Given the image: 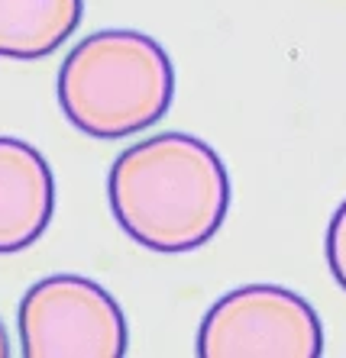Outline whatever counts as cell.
<instances>
[{
	"mask_svg": "<svg viewBox=\"0 0 346 358\" xmlns=\"http://www.w3.org/2000/svg\"><path fill=\"white\" fill-rule=\"evenodd\" d=\"M175 65L136 29H101L78 42L59 68L62 113L91 139H130L169 113Z\"/></svg>",
	"mask_w": 346,
	"mask_h": 358,
	"instance_id": "2",
	"label": "cell"
},
{
	"mask_svg": "<svg viewBox=\"0 0 346 358\" xmlns=\"http://www.w3.org/2000/svg\"><path fill=\"white\" fill-rule=\"evenodd\" d=\"M81 17L85 0H0V59H46L75 36Z\"/></svg>",
	"mask_w": 346,
	"mask_h": 358,
	"instance_id": "6",
	"label": "cell"
},
{
	"mask_svg": "<svg viewBox=\"0 0 346 358\" xmlns=\"http://www.w3.org/2000/svg\"><path fill=\"white\" fill-rule=\"evenodd\" d=\"M324 329L301 294L275 284H246L223 294L201 320V358H317Z\"/></svg>",
	"mask_w": 346,
	"mask_h": 358,
	"instance_id": "4",
	"label": "cell"
},
{
	"mask_svg": "<svg viewBox=\"0 0 346 358\" xmlns=\"http://www.w3.org/2000/svg\"><path fill=\"white\" fill-rule=\"evenodd\" d=\"M10 355V339H7V329H4V323H0V358Z\"/></svg>",
	"mask_w": 346,
	"mask_h": 358,
	"instance_id": "8",
	"label": "cell"
},
{
	"mask_svg": "<svg viewBox=\"0 0 346 358\" xmlns=\"http://www.w3.org/2000/svg\"><path fill=\"white\" fill-rule=\"evenodd\" d=\"M55 213V178L36 145L0 136V255L33 245Z\"/></svg>",
	"mask_w": 346,
	"mask_h": 358,
	"instance_id": "5",
	"label": "cell"
},
{
	"mask_svg": "<svg viewBox=\"0 0 346 358\" xmlns=\"http://www.w3.org/2000/svg\"><path fill=\"white\" fill-rule=\"evenodd\" d=\"M324 249H327L330 275H333V281H337L340 287L346 291V200L337 207V213L330 217Z\"/></svg>",
	"mask_w": 346,
	"mask_h": 358,
	"instance_id": "7",
	"label": "cell"
},
{
	"mask_svg": "<svg viewBox=\"0 0 346 358\" xmlns=\"http://www.w3.org/2000/svg\"><path fill=\"white\" fill-rule=\"evenodd\" d=\"M230 175L198 136L159 133L120 152L107 197L120 229L143 249L191 252L220 233L230 213Z\"/></svg>",
	"mask_w": 346,
	"mask_h": 358,
	"instance_id": "1",
	"label": "cell"
},
{
	"mask_svg": "<svg viewBox=\"0 0 346 358\" xmlns=\"http://www.w3.org/2000/svg\"><path fill=\"white\" fill-rule=\"evenodd\" d=\"M26 358H120L130 349L127 317L110 291L81 275H49L20 300Z\"/></svg>",
	"mask_w": 346,
	"mask_h": 358,
	"instance_id": "3",
	"label": "cell"
}]
</instances>
